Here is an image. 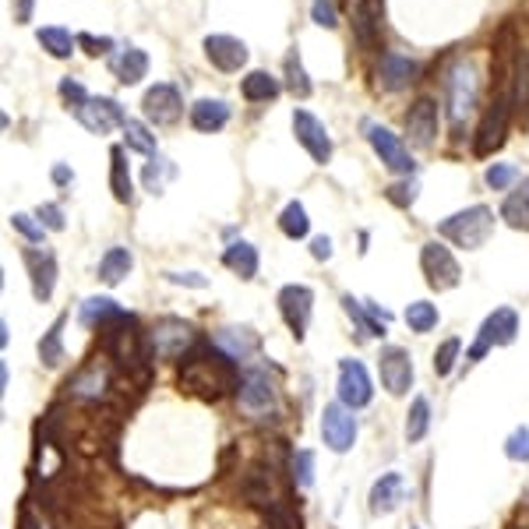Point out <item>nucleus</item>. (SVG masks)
<instances>
[{
  "label": "nucleus",
  "mask_w": 529,
  "mask_h": 529,
  "mask_svg": "<svg viewBox=\"0 0 529 529\" xmlns=\"http://www.w3.org/2000/svg\"><path fill=\"white\" fill-rule=\"evenodd\" d=\"M180 385L202 399H219L233 385V360L215 346L208 353H191L180 367Z\"/></svg>",
  "instance_id": "nucleus-1"
},
{
  "label": "nucleus",
  "mask_w": 529,
  "mask_h": 529,
  "mask_svg": "<svg viewBox=\"0 0 529 529\" xmlns=\"http://www.w3.org/2000/svg\"><path fill=\"white\" fill-rule=\"evenodd\" d=\"M477 96H480V85H477V68L470 60H455L445 75V110L455 138L462 134V123L473 114L477 106Z\"/></svg>",
  "instance_id": "nucleus-2"
},
{
  "label": "nucleus",
  "mask_w": 529,
  "mask_h": 529,
  "mask_svg": "<svg viewBox=\"0 0 529 529\" xmlns=\"http://www.w3.org/2000/svg\"><path fill=\"white\" fill-rule=\"evenodd\" d=\"M438 233L448 237L451 244L466 247V251H477V247L488 244L490 233H494V212H490L488 205H470V208L448 215L445 223L438 226Z\"/></svg>",
  "instance_id": "nucleus-3"
},
{
  "label": "nucleus",
  "mask_w": 529,
  "mask_h": 529,
  "mask_svg": "<svg viewBox=\"0 0 529 529\" xmlns=\"http://www.w3.org/2000/svg\"><path fill=\"white\" fill-rule=\"evenodd\" d=\"M512 106H515V88L505 82L497 88V96L490 99L488 114L480 121V131H477V156H490L494 149H501L505 141V131H508V117H512Z\"/></svg>",
  "instance_id": "nucleus-4"
},
{
  "label": "nucleus",
  "mask_w": 529,
  "mask_h": 529,
  "mask_svg": "<svg viewBox=\"0 0 529 529\" xmlns=\"http://www.w3.org/2000/svg\"><path fill=\"white\" fill-rule=\"evenodd\" d=\"M195 342H198L195 328L187 325V322H180V318H163L160 325L149 332V350H152V357H160V360H177V357H184Z\"/></svg>",
  "instance_id": "nucleus-5"
},
{
  "label": "nucleus",
  "mask_w": 529,
  "mask_h": 529,
  "mask_svg": "<svg viewBox=\"0 0 529 529\" xmlns=\"http://www.w3.org/2000/svg\"><path fill=\"white\" fill-rule=\"evenodd\" d=\"M364 131H367L370 149L378 152V160L388 166L392 173H399V177H413V173H416V163H413L406 145L399 141V134H392L388 127H381V123H374V121H364Z\"/></svg>",
  "instance_id": "nucleus-6"
},
{
  "label": "nucleus",
  "mask_w": 529,
  "mask_h": 529,
  "mask_svg": "<svg viewBox=\"0 0 529 529\" xmlns=\"http://www.w3.org/2000/svg\"><path fill=\"white\" fill-rule=\"evenodd\" d=\"M515 335H519V315L512 307H497L494 315L484 318L477 342L470 346V360L473 364L484 360V353H488L490 346H508V342H515Z\"/></svg>",
  "instance_id": "nucleus-7"
},
{
  "label": "nucleus",
  "mask_w": 529,
  "mask_h": 529,
  "mask_svg": "<svg viewBox=\"0 0 529 529\" xmlns=\"http://www.w3.org/2000/svg\"><path fill=\"white\" fill-rule=\"evenodd\" d=\"M75 117L82 123L88 134H110L114 127H123L127 123V114H123V106L117 99H110V96H88V103H82L78 110H75Z\"/></svg>",
  "instance_id": "nucleus-8"
},
{
  "label": "nucleus",
  "mask_w": 529,
  "mask_h": 529,
  "mask_svg": "<svg viewBox=\"0 0 529 529\" xmlns=\"http://www.w3.org/2000/svg\"><path fill=\"white\" fill-rule=\"evenodd\" d=\"M420 269H424V276H427V286L438 289V293L459 286V279H462L459 261H455L451 251H448L445 244H438V241L424 244V251H420Z\"/></svg>",
  "instance_id": "nucleus-9"
},
{
  "label": "nucleus",
  "mask_w": 529,
  "mask_h": 529,
  "mask_svg": "<svg viewBox=\"0 0 529 529\" xmlns=\"http://www.w3.org/2000/svg\"><path fill=\"white\" fill-rule=\"evenodd\" d=\"M141 114L145 121L156 123V127H166V123H177L184 117V96L173 82H160L152 85L141 99Z\"/></svg>",
  "instance_id": "nucleus-10"
},
{
  "label": "nucleus",
  "mask_w": 529,
  "mask_h": 529,
  "mask_svg": "<svg viewBox=\"0 0 529 529\" xmlns=\"http://www.w3.org/2000/svg\"><path fill=\"white\" fill-rule=\"evenodd\" d=\"M322 442H325L332 451H350L353 442H357V416L353 409L342 406V403H328L325 413H322Z\"/></svg>",
  "instance_id": "nucleus-11"
},
{
  "label": "nucleus",
  "mask_w": 529,
  "mask_h": 529,
  "mask_svg": "<svg viewBox=\"0 0 529 529\" xmlns=\"http://www.w3.org/2000/svg\"><path fill=\"white\" fill-rule=\"evenodd\" d=\"M279 311H283V322L289 325L293 339L300 342L307 335V325H311V311H315V293L307 286L293 283L279 289Z\"/></svg>",
  "instance_id": "nucleus-12"
},
{
  "label": "nucleus",
  "mask_w": 529,
  "mask_h": 529,
  "mask_svg": "<svg viewBox=\"0 0 529 529\" xmlns=\"http://www.w3.org/2000/svg\"><path fill=\"white\" fill-rule=\"evenodd\" d=\"M202 50H205V57H208V64H212V68H219L223 75H237V71L247 64V57H251L247 42L237 40V36H226V32L205 36Z\"/></svg>",
  "instance_id": "nucleus-13"
},
{
  "label": "nucleus",
  "mask_w": 529,
  "mask_h": 529,
  "mask_svg": "<svg viewBox=\"0 0 529 529\" xmlns=\"http://www.w3.org/2000/svg\"><path fill=\"white\" fill-rule=\"evenodd\" d=\"M293 134L296 141L307 149V156L318 166H325L332 160V138H328V127L315 114L307 110H293Z\"/></svg>",
  "instance_id": "nucleus-14"
},
{
  "label": "nucleus",
  "mask_w": 529,
  "mask_h": 529,
  "mask_svg": "<svg viewBox=\"0 0 529 529\" xmlns=\"http://www.w3.org/2000/svg\"><path fill=\"white\" fill-rule=\"evenodd\" d=\"M378 374L388 396H406L413 385V360L403 346H385L378 357Z\"/></svg>",
  "instance_id": "nucleus-15"
},
{
  "label": "nucleus",
  "mask_w": 529,
  "mask_h": 529,
  "mask_svg": "<svg viewBox=\"0 0 529 529\" xmlns=\"http://www.w3.org/2000/svg\"><path fill=\"white\" fill-rule=\"evenodd\" d=\"M374 399L370 374L360 360H342L339 364V403L350 409H364Z\"/></svg>",
  "instance_id": "nucleus-16"
},
{
  "label": "nucleus",
  "mask_w": 529,
  "mask_h": 529,
  "mask_svg": "<svg viewBox=\"0 0 529 529\" xmlns=\"http://www.w3.org/2000/svg\"><path fill=\"white\" fill-rule=\"evenodd\" d=\"M241 406L251 413V416H261L276 406V385L272 378L261 370V367H251L241 378Z\"/></svg>",
  "instance_id": "nucleus-17"
},
{
  "label": "nucleus",
  "mask_w": 529,
  "mask_h": 529,
  "mask_svg": "<svg viewBox=\"0 0 529 529\" xmlns=\"http://www.w3.org/2000/svg\"><path fill=\"white\" fill-rule=\"evenodd\" d=\"M406 134L413 145H420V149H427L431 141H434V134H438V103L434 99H416L413 106H409L406 114Z\"/></svg>",
  "instance_id": "nucleus-18"
},
{
  "label": "nucleus",
  "mask_w": 529,
  "mask_h": 529,
  "mask_svg": "<svg viewBox=\"0 0 529 529\" xmlns=\"http://www.w3.org/2000/svg\"><path fill=\"white\" fill-rule=\"evenodd\" d=\"M416 71H420V64L406 57V53H396V50H385L381 53V68H378V78L381 85L388 88V92H399V88H406L409 82H416Z\"/></svg>",
  "instance_id": "nucleus-19"
},
{
  "label": "nucleus",
  "mask_w": 529,
  "mask_h": 529,
  "mask_svg": "<svg viewBox=\"0 0 529 529\" xmlns=\"http://www.w3.org/2000/svg\"><path fill=\"white\" fill-rule=\"evenodd\" d=\"M25 265L32 272V296L46 304L53 296V286H57V258L50 251H25Z\"/></svg>",
  "instance_id": "nucleus-20"
},
{
  "label": "nucleus",
  "mask_w": 529,
  "mask_h": 529,
  "mask_svg": "<svg viewBox=\"0 0 529 529\" xmlns=\"http://www.w3.org/2000/svg\"><path fill=\"white\" fill-rule=\"evenodd\" d=\"M106 388H110V370H106V364H99V360L85 364L82 370L68 381V392H71L75 399H103Z\"/></svg>",
  "instance_id": "nucleus-21"
},
{
  "label": "nucleus",
  "mask_w": 529,
  "mask_h": 529,
  "mask_svg": "<svg viewBox=\"0 0 529 529\" xmlns=\"http://www.w3.org/2000/svg\"><path fill=\"white\" fill-rule=\"evenodd\" d=\"M353 36L364 50H374L381 42V4L378 0H360L353 11Z\"/></svg>",
  "instance_id": "nucleus-22"
},
{
  "label": "nucleus",
  "mask_w": 529,
  "mask_h": 529,
  "mask_svg": "<svg viewBox=\"0 0 529 529\" xmlns=\"http://www.w3.org/2000/svg\"><path fill=\"white\" fill-rule=\"evenodd\" d=\"M403 494H406V484H403L399 473H381V477L374 480V488H370V512H374V515L396 512L399 501H403Z\"/></svg>",
  "instance_id": "nucleus-23"
},
{
  "label": "nucleus",
  "mask_w": 529,
  "mask_h": 529,
  "mask_svg": "<svg viewBox=\"0 0 529 529\" xmlns=\"http://www.w3.org/2000/svg\"><path fill=\"white\" fill-rule=\"evenodd\" d=\"M230 123V103L226 99H198L191 106V127L202 134H215Z\"/></svg>",
  "instance_id": "nucleus-24"
},
{
  "label": "nucleus",
  "mask_w": 529,
  "mask_h": 529,
  "mask_svg": "<svg viewBox=\"0 0 529 529\" xmlns=\"http://www.w3.org/2000/svg\"><path fill=\"white\" fill-rule=\"evenodd\" d=\"M212 346L219 353H226L230 360H247L258 350V335L251 328H223V332H215Z\"/></svg>",
  "instance_id": "nucleus-25"
},
{
  "label": "nucleus",
  "mask_w": 529,
  "mask_h": 529,
  "mask_svg": "<svg viewBox=\"0 0 529 529\" xmlns=\"http://www.w3.org/2000/svg\"><path fill=\"white\" fill-rule=\"evenodd\" d=\"M114 75H117V82L121 85H138L149 75V53L138 50V46L121 50V57L114 60Z\"/></svg>",
  "instance_id": "nucleus-26"
},
{
  "label": "nucleus",
  "mask_w": 529,
  "mask_h": 529,
  "mask_svg": "<svg viewBox=\"0 0 529 529\" xmlns=\"http://www.w3.org/2000/svg\"><path fill=\"white\" fill-rule=\"evenodd\" d=\"M78 318H82V325L88 328H106L110 322H121L123 311L117 300H110V296H88L82 304V311H78Z\"/></svg>",
  "instance_id": "nucleus-27"
},
{
  "label": "nucleus",
  "mask_w": 529,
  "mask_h": 529,
  "mask_svg": "<svg viewBox=\"0 0 529 529\" xmlns=\"http://www.w3.org/2000/svg\"><path fill=\"white\" fill-rule=\"evenodd\" d=\"M223 265L230 272H237L241 279H254L258 276V247L247 244V241H237L223 251Z\"/></svg>",
  "instance_id": "nucleus-28"
},
{
  "label": "nucleus",
  "mask_w": 529,
  "mask_h": 529,
  "mask_svg": "<svg viewBox=\"0 0 529 529\" xmlns=\"http://www.w3.org/2000/svg\"><path fill=\"white\" fill-rule=\"evenodd\" d=\"M110 187H114V198L121 205H131L134 198V187H131V169H127V152L123 145L110 149Z\"/></svg>",
  "instance_id": "nucleus-29"
},
{
  "label": "nucleus",
  "mask_w": 529,
  "mask_h": 529,
  "mask_svg": "<svg viewBox=\"0 0 529 529\" xmlns=\"http://www.w3.org/2000/svg\"><path fill=\"white\" fill-rule=\"evenodd\" d=\"M279 92H283V85H279V78H272L269 71H251L241 82V96H244L247 103H272V99H279Z\"/></svg>",
  "instance_id": "nucleus-30"
},
{
  "label": "nucleus",
  "mask_w": 529,
  "mask_h": 529,
  "mask_svg": "<svg viewBox=\"0 0 529 529\" xmlns=\"http://www.w3.org/2000/svg\"><path fill=\"white\" fill-rule=\"evenodd\" d=\"M501 219L512 230H529V177L501 202Z\"/></svg>",
  "instance_id": "nucleus-31"
},
{
  "label": "nucleus",
  "mask_w": 529,
  "mask_h": 529,
  "mask_svg": "<svg viewBox=\"0 0 529 529\" xmlns=\"http://www.w3.org/2000/svg\"><path fill=\"white\" fill-rule=\"evenodd\" d=\"M134 269V254L127 251V247H110L106 254H103V261H99V279L106 286H117L123 283V276Z\"/></svg>",
  "instance_id": "nucleus-32"
},
{
  "label": "nucleus",
  "mask_w": 529,
  "mask_h": 529,
  "mask_svg": "<svg viewBox=\"0 0 529 529\" xmlns=\"http://www.w3.org/2000/svg\"><path fill=\"white\" fill-rule=\"evenodd\" d=\"M36 40H40V46L53 57V60H68V57L75 53V46H78V36H71V32L60 29V25H46V29H40Z\"/></svg>",
  "instance_id": "nucleus-33"
},
{
  "label": "nucleus",
  "mask_w": 529,
  "mask_h": 529,
  "mask_svg": "<svg viewBox=\"0 0 529 529\" xmlns=\"http://www.w3.org/2000/svg\"><path fill=\"white\" fill-rule=\"evenodd\" d=\"M283 68H286V88H289L293 96L307 99V96L315 92V85H311L307 71H304V60H300V50H296V46H289V53H286Z\"/></svg>",
  "instance_id": "nucleus-34"
},
{
  "label": "nucleus",
  "mask_w": 529,
  "mask_h": 529,
  "mask_svg": "<svg viewBox=\"0 0 529 529\" xmlns=\"http://www.w3.org/2000/svg\"><path fill=\"white\" fill-rule=\"evenodd\" d=\"M64 315L53 322V325L46 328V335L40 339V360L46 367H60V360H64Z\"/></svg>",
  "instance_id": "nucleus-35"
},
{
  "label": "nucleus",
  "mask_w": 529,
  "mask_h": 529,
  "mask_svg": "<svg viewBox=\"0 0 529 529\" xmlns=\"http://www.w3.org/2000/svg\"><path fill=\"white\" fill-rule=\"evenodd\" d=\"M121 131H123V145H127L131 152H138V156H156V134L149 131V123L127 117V123H123Z\"/></svg>",
  "instance_id": "nucleus-36"
},
{
  "label": "nucleus",
  "mask_w": 529,
  "mask_h": 529,
  "mask_svg": "<svg viewBox=\"0 0 529 529\" xmlns=\"http://www.w3.org/2000/svg\"><path fill=\"white\" fill-rule=\"evenodd\" d=\"M279 230H283L289 241H304L311 233V219H307V208L300 202H289L279 212Z\"/></svg>",
  "instance_id": "nucleus-37"
},
{
  "label": "nucleus",
  "mask_w": 529,
  "mask_h": 529,
  "mask_svg": "<svg viewBox=\"0 0 529 529\" xmlns=\"http://www.w3.org/2000/svg\"><path fill=\"white\" fill-rule=\"evenodd\" d=\"M342 307H346V315H350V318L357 322L360 335H370V339H381V335H385V325H381V322H378V318H374V315L367 311L360 300H353L350 293L342 296Z\"/></svg>",
  "instance_id": "nucleus-38"
},
{
  "label": "nucleus",
  "mask_w": 529,
  "mask_h": 529,
  "mask_svg": "<svg viewBox=\"0 0 529 529\" xmlns=\"http://www.w3.org/2000/svg\"><path fill=\"white\" fill-rule=\"evenodd\" d=\"M427 427H431V403L424 396H416L406 416V442H420L427 434Z\"/></svg>",
  "instance_id": "nucleus-39"
},
{
  "label": "nucleus",
  "mask_w": 529,
  "mask_h": 529,
  "mask_svg": "<svg viewBox=\"0 0 529 529\" xmlns=\"http://www.w3.org/2000/svg\"><path fill=\"white\" fill-rule=\"evenodd\" d=\"M406 325L413 328V332H431V328L438 325V307H434V304H427V300L409 304L406 307Z\"/></svg>",
  "instance_id": "nucleus-40"
},
{
  "label": "nucleus",
  "mask_w": 529,
  "mask_h": 529,
  "mask_svg": "<svg viewBox=\"0 0 529 529\" xmlns=\"http://www.w3.org/2000/svg\"><path fill=\"white\" fill-rule=\"evenodd\" d=\"M416 195H420V184H416V177L396 180V184H388V191H385V198L396 205V208H409V205L416 202Z\"/></svg>",
  "instance_id": "nucleus-41"
},
{
  "label": "nucleus",
  "mask_w": 529,
  "mask_h": 529,
  "mask_svg": "<svg viewBox=\"0 0 529 529\" xmlns=\"http://www.w3.org/2000/svg\"><path fill=\"white\" fill-rule=\"evenodd\" d=\"M293 484L300 490H307L311 484H315V451H296L293 455Z\"/></svg>",
  "instance_id": "nucleus-42"
},
{
  "label": "nucleus",
  "mask_w": 529,
  "mask_h": 529,
  "mask_svg": "<svg viewBox=\"0 0 529 529\" xmlns=\"http://www.w3.org/2000/svg\"><path fill=\"white\" fill-rule=\"evenodd\" d=\"M11 226L29 241V244H42V233H46V226H42L40 219H32L29 212H14L11 215Z\"/></svg>",
  "instance_id": "nucleus-43"
},
{
  "label": "nucleus",
  "mask_w": 529,
  "mask_h": 529,
  "mask_svg": "<svg viewBox=\"0 0 529 529\" xmlns=\"http://www.w3.org/2000/svg\"><path fill=\"white\" fill-rule=\"evenodd\" d=\"M484 180H488V187H494V191H505L508 184H515L519 180V166L515 163H494L484 173Z\"/></svg>",
  "instance_id": "nucleus-44"
},
{
  "label": "nucleus",
  "mask_w": 529,
  "mask_h": 529,
  "mask_svg": "<svg viewBox=\"0 0 529 529\" xmlns=\"http://www.w3.org/2000/svg\"><path fill=\"white\" fill-rule=\"evenodd\" d=\"M459 350H462L459 339H445V342L438 346V353H434V374H438V378L451 374V367H455V360H459Z\"/></svg>",
  "instance_id": "nucleus-45"
},
{
  "label": "nucleus",
  "mask_w": 529,
  "mask_h": 529,
  "mask_svg": "<svg viewBox=\"0 0 529 529\" xmlns=\"http://www.w3.org/2000/svg\"><path fill=\"white\" fill-rule=\"evenodd\" d=\"M505 455L512 462H529V427H515L505 442Z\"/></svg>",
  "instance_id": "nucleus-46"
},
{
  "label": "nucleus",
  "mask_w": 529,
  "mask_h": 529,
  "mask_svg": "<svg viewBox=\"0 0 529 529\" xmlns=\"http://www.w3.org/2000/svg\"><path fill=\"white\" fill-rule=\"evenodd\" d=\"M166 177H173V166L166 163V160H156V156H152V163L145 166V187H149L152 195H160Z\"/></svg>",
  "instance_id": "nucleus-47"
},
{
  "label": "nucleus",
  "mask_w": 529,
  "mask_h": 529,
  "mask_svg": "<svg viewBox=\"0 0 529 529\" xmlns=\"http://www.w3.org/2000/svg\"><path fill=\"white\" fill-rule=\"evenodd\" d=\"M311 22L322 25V29H335V25H339V7H335V0H315V4H311Z\"/></svg>",
  "instance_id": "nucleus-48"
},
{
  "label": "nucleus",
  "mask_w": 529,
  "mask_h": 529,
  "mask_svg": "<svg viewBox=\"0 0 529 529\" xmlns=\"http://www.w3.org/2000/svg\"><path fill=\"white\" fill-rule=\"evenodd\" d=\"M78 46H85L88 57H106L114 50V40L110 36H92V32H82L78 36Z\"/></svg>",
  "instance_id": "nucleus-49"
},
{
  "label": "nucleus",
  "mask_w": 529,
  "mask_h": 529,
  "mask_svg": "<svg viewBox=\"0 0 529 529\" xmlns=\"http://www.w3.org/2000/svg\"><path fill=\"white\" fill-rule=\"evenodd\" d=\"M36 219H40L46 230H53V233L64 230V212H60V205H50V202L40 205V208H36Z\"/></svg>",
  "instance_id": "nucleus-50"
},
{
  "label": "nucleus",
  "mask_w": 529,
  "mask_h": 529,
  "mask_svg": "<svg viewBox=\"0 0 529 529\" xmlns=\"http://www.w3.org/2000/svg\"><path fill=\"white\" fill-rule=\"evenodd\" d=\"M60 96L78 110L82 103H88V92H85V85L82 82H75V78H60Z\"/></svg>",
  "instance_id": "nucleus-51"
},
{
  "label": "nucleus",
  "mask_w": 529,
  "mask_h": 529,
  "mask_svg": "<svg viewBox=\"0 0 529 529\" xmlns=\"http://www.w3.org/2000/svg\"><path fill=\"white\" fill-rule=\"evenodd\" d=\"M166 283H177V286H195V289H205L208 279L198 276V272H166Z\"/></svg>",
  "instance_id": "nucleus-52"
},
{
  "label": "nucleus",
  "mask_w": 529,
  "mask_h": 529,
  "mask_svg": "<svg viewBox=\"0 0 529 529\" xmlns=\"http://www.w3.org/2000/svg\"><path fill=\"white\" fill-rule=\"evenodd\" d=\"M18 529H46V523H42L40 515L32 512V505H29V501L22 505V515H18Z\"/></svg>",
  "instance_id": "nucleus-53"
},
{
  "label": "nucleus",
  "mask_w": 529,
  "mask_h": 529,
  "mask_svg": "<svg viewBox=\"0 0 529 529\" xmlns=\"http://www.w3.org/2000/svg\"><path fill=\"white\" fill-rule=\"evenodd\" d=\"M11 4H14V22H18V25H29V22H32L36 0H11Z\"/></svg>",
  "instance_id": "nucleus-54"
},
{
  "label": "nucleus",
  "mask_w": 529,
  "mask_h": 529,
  "mask_svg": "<svg viewBox=\"0 0 529 529\" xmlns=\"http://www.w3.org/2000/svg\"><path fill=\"white\" fill-rule=\"evenodd\" d=\"M311 254H315L318 261H328V258H332V241H328V237H315V241H311Z\"/></svg>",
  "instance_id": "nucleus-55"
},
{
  "label": "nucleus",
  "mask_w": 529,
  "mask_h": 529,
  "mask_svg": "<svg viewBox=\"0 0 529 529\" xmlns=\"http://www.w3.org/2000/svg\"><path fill=\"white\" fill-rule=\"evenodd\" d=\"M50 177H53V184H60V187H68V184H75V169H68V166H64V163H57V166H53V173H50Z\"/></svg>",
  "instance_id": "nucleus-56"
}]
</instances>
